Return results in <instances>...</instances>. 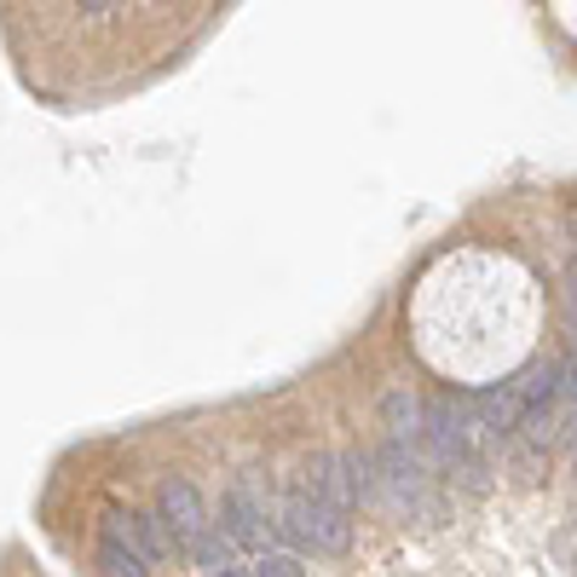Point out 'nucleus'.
I'll list each match as a JSON object with an SVG mask.
<instances>
[{
  "label": "nucleus",
  "mask_w": 577,
  "mask_h": 577,
  "mask_svg": "<svg viewBox=\"0 0 577 577\" xmlns=\"http://www.w3.org/2000/svg\"><path fill=\"white\" fill-rule=\"evenodd\" d=\"M278 532L300 548H318V555H346L353 548V520L330 503H318V496H307L300 485H289V496H284Z\"/></svg>",
  "instance_id": "obj_1"
},
{
  "label": "nucleus",
  "mask_w": 577,
  "mask_h": 577,
  "mask_svg": "<svg viewBox=\"0 0 577 577\" xmlns=\"http://www.w3.org/2000/svg\"><path fill=\"white\" fill-rule=\"evenodd\" d=\"M157 520L168 525V537L180 543L185 555H191V548L214 532V525H209V509H203V491H196V485L185 480V473L162 480V491H157Z\"/></svg>",
  "instance_id": "obj_2"
},
{
  "label": "nucleus",
  "mask_w": 577,
  "mask_h": 577,
  "mask_svg": "<svg viewBox=\"0 0 577 577\" xmlns=\"http://www.w3.org/2000/svg\"><path fill=\"white\" fill-rule=\"evenodd\" d=\"M468 410H473V428H480L485 445H509L525 428V398L514 393V382H496V387L468 393Z\"/></svg>",
  "instance_id": "obj_3"
},
{
  "label": "nucleus",
  "mask_w": 577,
  "mask_h": 577,
  "mask_svg": "<svg viewBox=\"0 0 577 577\" xmlns=\"http://www.w3.org/2000/svg\"><path fill=\"white\" fill-rule=\"evenodd\" d=\"M220 520H225V537L243 548V543H260L266 525L278 520V514L266 509V491L255 480H237L232 491H225V503H220Z\"/></svg>",
  "instance_id": "obj_4"
},
{
  "label": "nucleus",
  "mask_w": 577,
  "mask_h": 577,
  "mask_svg": "<svg viewBox=\"0 0 577 577\" xmlns=\"http://www.w3.org/2000/svg\"><path fill=\"white\" fill-rule=\"evenodd\" d=\"M295 485L307 491V496H318V503L341 509V514L353 509V485H346V468H341V457H335V450H312V457L300 462Z\"/></svg>",
  "instance_id": "obj_5"
},
{
  "label": "nucleus",
  "mask_w": 577,
  "mask_h": 577,
  "mask_svg": "<svg viewBox=\"0 0 577 577\" xmlns=\"http://www.w3.org/2000/svg\"><path fill=\"white\" fill-rule=\"evenodd\" d=\"M98 571L105 577H150V560L128 543V532H121V514H105V525H98Z\"/></svg>",
  "instance_id": "obj_6"
},
{
  "label": "nucleus",
  "mask_w": 577,
  "mask_h": 577,
  "mask_svg": "<svg viewBox=\"0 0 577 577\" xmlns=\"http://www.w3.org/2000/svg\"><path fill=\"white\" fill-rule=\"evenodd\" d=\"M382 421H387V439H398V445H421V428H428V405H421L416 393L393 387V393L382 398Z\"/></svg>",
  "instance_id": "obj_7"
},
{
  "label": "nucleus",
  "mask_w": 577,
  "mask_h": 577,
  "mask_svg": "<svg viewBox=\"0 0 577 577\" xmlns=\"http://www.w3.org/2000/svg\"><path fill=\"white\" fill-rule=\"evenodd\" d=\"M346 485H353L359 509H382V473H375V450H341Z\"/></svg>",
  "instance_id": "obj_8"
},
{
  "label": "nucleus",
  "mask_w": 577,
  "mask_h": 577,
  "mask_svg": "<svg viewBox=\"0 0 577 577\" xmlns=\"http://www.w3.org/2000/svg\"><path fill=\"white\" fill-rule=\"evenodd\" d=\"M121 532H128V543L139 548V555L157 566L168 548H173V537H168V525L157 520V514H121Z\"/></svg>",
  "instance_id": "obj_9"
},
{
  "label": "nucleus",
  "mask_w": 577,
  "mask_h": 577,
  "mask_svg": "<svg viewBox=\"0 0 577 577\" xmlns=\"http://www.w3.org/2000/svg\"><path fill=\"white\" fill-rule=\"evenodd\" d=\"M232 555H237V543H232V537H225V532H209L203 543H196V548H191V560H196V566H203L209 577H214V571H225V566H232Z\"/></svg>",
  "instance_id": "obj_10"
},
{
  "label": "nucleus",
  "mask_w": 577,
  "mask_h": 577,
  "mask_svg": "<svg viewBox=\"0 0 577 577\" xmlns=\"http://www.w3.org/2000/svg\"><path fill=\"white\" fill-rule=\"evenodd\" d=\"M255 577H307V566H300V555H289V548H271V555H260Z\"/></svg>",
  "instance_id": "obj_11"
},
{
  "label": "nucleus",
  "mask_w": 577,
  "mask_h": 577,
  "mask_svg": "<svg viewBox=\"0 0 577 577\" xmlns=\"http://www.w3.org/2000/svg\"><path fill=\"white\" fill-rule=\"evenodd\" d=\"M214 577H243V571H237V566H225V571H214Z\"/></svg>",
  "instance_id": "obj_12"
},
{
  "label": "nucleus",
  "mask_w": 577,
  "mask_h": 577,
  "mask_svg": "<svg viewBox=\"0 0 577 577\" xmlns=\"http://www.w3.org/2000/svg\"><path fill=\"white\" fill-rule=\"evenodd\" d=\"M571 237H577V220H571Z\"/></svg>",
  "instance_id": "obj_13"
}]
</instances>
